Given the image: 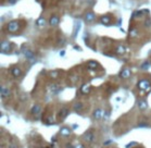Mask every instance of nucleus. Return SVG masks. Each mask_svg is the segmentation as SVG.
<instances>
[{
	"label": "nucleus",
	"instance_id": "f257e3e1",
	"mask_svg": "<svg viewBox=\"0 0 151 148\" xmlns=\"http://www.w3.org/2000/svg\"><path fill=\"white\" fill-rule=\"evenodd\" d=\"M20 29H21V24H20V21L17 20L10 21L7 24V31L9 33H16Z\"/></svg>",
	"mask_w": 151,
	"mask_h": 148
},
{
	"label": "nucleus",
	"instance_id": "f03ea898",
	"mask_svg": "<svg viewBox=\"0 0 151 148\" xmlns=\"http://www.w3.org/2000/svg\"><path fill=\"white\" fill-rule=\"evenodd\" d=\"M150 87H151V84H150V82L148 80H145V78H143V80H140L138 82V88L141 89V90L150 89Z\"/></svg>",
	"mask_w": 151,
	"mask_h": 148
},
{
	"label": "nucleus",
	"instance_id": "7ed1b4c3",
	"mask_svg": "<svg viewBox=\"0 0 151 148\" xmlns=\"http://www.w3.org/2000/svg\"><path fill=\"white\" fill-rule=\"evenodd\" d=\"M96 20V14L93 11H87L84 14V21L86 23H91Z\"/></svg>",
	"mask_w": 151,
	"mask_h": 148
},
{
	"label": "nucleus",
	"instance_id": "20e7f679",
	"mask_svg": "<svg viewBox=\"0 0 151 148\" xmlns=\"http://www.w3.org/2000/svg\"><path fill=\"white\" fill-rule=\"evenodd\" d=\"M100 22H101V24L103 25H110L112 23V15L111 14H104L102 16H100Z\"/></svg>",
	"mask_w": 151,
	"mask_h": 148
},
{
	"label": "nucleus",
	"instance_id": "39448f33",
	"mask_svg": "<svg viewBox=\"0 0 151 148\" xmlns=\"http://www.w3.org/2000/svg\"><path fill=\"white\" fill-rule=\"evenodd\" d=\"M84 141L87 142V143H91L94 140H95V135H94V132L93 130H89V131H87L85 134H84Z\"/></svg>",
	"mask_w": 151,
	"mask_h": 148
},
{
	"label": "nucleus",
	"instance_id": "423d86ee",
	"mask_svg": "<svg viewBox=\"0 0 151 148\" xmlns=\"http://www.w3.org/2000/svg\"><path fill=\"white\" fill-rule=\"evenodd\" d=\"M59 23H60V17H59V15H52V16H50L49 18V24L50 26H52V27H56L59 25Z\"/></svg>",
	"mask_w": 151,
	"mask_h": 148
},
{
	"label": "nucleus",
	"instance_id": "0eeeda50",
	"mask_svg": "<svg viewBox=\"0 0 151 148\" xmlns=\"http://www.w3.org/2000/svg\"><path fill=\"white\" fill-rule=\"evenodd\" d=\"M11 74H12L13 77H19V76H21V74H22L21 68H19V67H13L11 69Z\"/></svg>",
	"mask_w": 151,
	"mask_h": 148
},
{
	"label": "nucleus",
	"instance_id": "6e6552de",
	"mask_svg": "<svg viewBox=\"0 0 151 148\" xmlns=\"http://www.w3.org/2000/svg\"><path fill=\"white\" fill-rule=\"evenodd\" d=\"M130 70L129 69H127V68H125V69H123V70L121 71V73H120V77L121 78H124V80H126V78H128L129 76H130Z\"/></svg>",
	"mask_w": 151,
	"mask_h": 148
},
{
	"label": "nucleus",
	"instance_id": "1a4fd4ad",
	"mask_svg": "<svg viewBox=\"0 0 151 148\" xmlns=\"http://www.w3.org/2000/svg\"><path fill=\"white\" fill-rule=\"evenodd\" d=\"M10 50H11V43H9V41H3L1 44V51L9 52Z\"/></svg>",
	"mask_w": 151,
	"mask_h": 148
},
{
	"label": "nucleus",
	"instance_id": "9d476101",
	"mask_svg": "<svg viewBox=\"0 0 151 148\" xmlns=\"http://www.w3.org/2000/svg\"><path fill=\"white\" fill-rule=\"evenodd\" d=\"M67 114H68V109L67 108H62L58 113V119L59 120H63Z\"/></svg>",
	"mask_w": 151,
	"mask_h": 148
},
{
	"label": "nucleus",
	"instance_id": "9b49d317",
	"mask_svg": "<svg viewBox=\"0 0 151 148\" xmlns=\"http://www.w3.org/2000/svg\"><path fill=\"white\" fill-rule=\"evenodd\" d=\"M103 117V110L102 109H100V108H97L95 111H94V113H93V118L95 119H101Z\"/></svg>",
	"mask_w": 151,
	"mask_h": 148
},
{
	"label": "nucleus",
	"instance_id": "f8f14e48",
	"mask_svg": "<svg viewBox=\"0 0 151 148\" xmlns=\"http://www.w3.org/2000/svg\"><path fill=\"white\" fill-rule=\"evenodd\" d=\"M115 52L117 54H124L125 53V47L123 45H117L115 48Z\"/></svg>",
	"mask_w": 151,
	"mask_h": 148
},
{
	"label": "nucleus",
	"instance_id": "ddd939ff",
	"mask_svg": "<svg viewBox=\"0 0 151 148\" xmlns=\"http://www.w3.org/2000/svg\"><path fill=\"white\" fill-rule=\"evenodd\" d=\"M10 88L9 87H6V86H2L1 87V96L2 97H7V96H9L10 95Z\"/></svg>",
	"mask_w": 151,
	"mask_h": 148
},
{
	"label": "nucleus",
	"instance_id": "4468645a",
	"mask_svg": "<svg viewBox=\"0 0 151 148\" xmlns=\"http://www.w3.org/2000/svg\"><path fill=\"white\" fill-rule=\"evenodd\" d=\"M36 24H37V26H39V27H44L45 25H46V18L45 17H39L37 21H36Z\"/></svg>",
	"mask_w": 151,
	"mask_h": 148
},
{
	"label": "nucleus",
	"instance_id": "2eb2a0df",
	"mask_svg": "<svg viewBox=\"0 0 151 148\" xmlns=\"http://www.w3.org/2000/svg\"><path fill=\"white\" fill-rule=\"evenodd\" d=\"M83 108H84V105L82 103H76L74 105V110L76 111V112H80V111L83 110Z\"/></svg>",
	"mask_w": 151,
	"mask_h": 148
},
{
	"label": "nucleus",
	"instance_id": "dca6fc26",
	"mask_svg": "<svg viewBox=\"0 0 151 148\" xmlns=\"http://www.w3.org/2000/svg\"><path fill=\"white\" fill-rule=\"evenodd\" d=\"M60 134H61V135H64V136L70 135V134H71V130L68 127H62L61 131H60Z\"/></svg>",
	"mask_w": 151,
	"mask_h": 148
},
{
	"label": "nucleus",
	"instance_id": "f3484780",
	"mask_svg": "<svg viewBox=\"0 0 151 148\" xmlns=\"http://www.w3.org/2000/svg\"><path fill=\"white\" fill-rule=\"evenodd\" d=\"M40 110H42L40 106H39V105H35V106H33V108H32V112L36 114V113H39Z\"/></svg>",
	"mask_w": 151,
	"mask_h": 148
},
{
	"label": "nucleus",
	"instance_id": "a211bd4d",
	"mask_svg": "<svg viewBox=\"0 0 151 148\" xmlns=\"http://www.w3.org/2000/svg\"><path fill=\"white\" fill-rule=\"evenodd\" d=\"M138 107H139V109L144 110V109H146V108H147L148 106H147V103H146L145 100H143V101H139V104H138Z\"/></svg>",
	"mask_w": 151,
	"mask_h": 148
},
{
	"label": "nucleus",
	"instance_id": "6ab92c4d",
	"mask_svg": "<svg viewBox=\"0 0 151 148\" xmlns=\"http://www.w3.org/2000/svg\"><path fill=\"white\" fill-rule=\"evenodd\" d=\"M89 91H90V87L88 85H84L82 87V92H83V94H88Z\"/></svg>",
	"mask_w": 151,
	"mask_h": 148
},
{
	"label": "nucleus",
	"instance_id": "aec40b11",
	"mask_svg": "<svg viewBox=\"0 0 151 148\" xmlns=\"http://www.w3.org/2000/svg\"><path fill=\"white\" fill-rule=\"evenodd\" d=\"M98 66H99V64H98V62H97V61H89V62H88V67H89V68H91V69L97 68Z\"/></svg>",
	"mask_w": 151,
	"mask_h": 148
},
{
	"label": "nucleus",
	"instance_id": "412c9836",
	"mask_svg": "<svg viewBox=\"0 0 151 148\" xmlns=\"http://www.w3.org/2000/svg\"><path fill=\"white\" fill-rule=\"evenodd\" d=\"M25 55H26V58H33V57H34L33 52L29 51V50H27V51L25 52Z\"/></svg>",
	"mask_w": 151,
	"mask_h": 148
},
{
	"label": "nucleus",
	"instance_id": "4be33fe9",
	"mask_svg": "<svg viewBox=\"0 0 151 148\" xmlns=\"http://www.w3.org/2000/svg\"><path fill=\"white\" fill-rule=\"evenodd\" d=\"M58 74H59V72H58V71H52V72H50V75H51L53 78H56Z\"/></svg>",
	"mask_w": 151,
	"mask_h": 148
},
{
	"label": "nucleus",
	"instance_id": "5701e85b",
	"mask_svg": "<svg viewBox=\"0 0 151 148\" xmlns=\"http://www.w3.org/2000/svg\"><path fill=\"white\" fill-rule=\"evenodd\" d=\"M136 34H137V30H135V31H132V32H130V36H132V37L136 36Z\"/></svg>",
	"mask_w": 151,
	"mask_h": 148
},
{
	"label": "nucleus",
	"instance_id": "b1692460",
	"mask_svg": "<svg viewBox=\"0 0 151 148\" xmlns=\"http://www.w3.org/2000/svg\"><path fill=\"white\" fill-rule=\"evenodd\" d=\"M16 1L17 0H8V2L10 4H14V3H16Z\"/></svg>",
	"mask_w": 151,
	"mask_h": 148
}]
</instances>
